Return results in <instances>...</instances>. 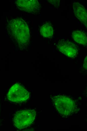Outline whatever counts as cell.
Returning <instances> with one entry per match:
<instances>
[{
  "label": "cell",
  "instance_id": "obj_9",
  "mask_svg": "<svg viewBox=\"0 0 87 131\" xmlns=\"http://www.w3.org/2000/svg\"><path fill=\"white\" fill-rule=\"evenodd\" d=\"M40 32L41 35L46 38L51 37L54 34L53 28L51 25L48 23H46L42 26Z\"/></svg>",
  "mask_w": 87,
  "mask_h": 131
},
{
  "label": "cell",
  "instance_id": "obj_1",
  "mask_svg": "<svg viewBox=\"0 0 87 131\" xmlns=\"http://www.w3.org/2000/svg\"><path fill=\"white\" fill-rule=\"evenodd\" d=\"M8 32L14 44L20 49H25L30 43L28 26L21 18L12 19L8 23Z\"/></svg>",
  "mask_w": 87,
  "mask_h": 131
},
{
  "label": "cell",
  "instance_id": "obj_2",
  "mask_svg": "<svg viewBox=\"0 0 87 131\" xmlns=\"http://www.w3.org/2000/svg\"><path fill=\"white\" fill-rule=\"evenodd\" d=\"M52 100L57 110L63 116L69 115L76 110L75 102L68 97L57 95L54 96Z\"/></svg>",
  "mask_w": 87,
  "mask_h": 131
},
{
  "label": "cell",
  "instance_id": "obj_7",
  "mask_svg": "<svg viewBox=\"0 0 87 131\" xmlns=\"http://www.w3.org/2000/svg\"><path fill=\"white\" fill-rule=\"evenodd\" d=\"M73 8L76 16L87 27V13L85 8L79 3L76 2L73 3Z\"/></svg>",
  "mask_w": 87,
  "mask_h": 131
},
{
  "label": "cell",
  "instance_id": "obj_11",
  "mask_svg": "<svg viewBox=\"0 0 87 131\" xmlns=\"http://www.w3.org/2000/svg\"><path fill=\"white\" fill-rule=\"evenodd\" d=\"M87 56L85 57L84 60V62L83 64L84 68L85 70H87Z\"/></svg>",
  "mask_w": 87,
  "mask_h": 131
},
{
  "label": "cell",
  "instance_id": "obj_4",
  "mask_svg": "<svg viewBox=\"0 0 87 131\" xmlns=\"http://www.w3.org/2000/svg\"><path fill=\"white\" fill-rule=\"evenodd\" d=\"M29 96L28 92L22 86L18 83L14 84L10 88L7 94L10 101L17 103L24 102Z\"/></svg>",
  "mask_w": 87,
  "mask_h": 131
},
{
  "label": "cell",
  "instance_id": "obj_5",
  "mask_svg": "<svg viewBox=\"0 0 87 131\" xmlns=\"http://www.w3.org/2000/svg\"><path fill=\"white\" fill-rule=\"evenodd\" d=\"M56 47L61 52L71 58H75L78 53V49L76 45L68 40L63 39L59 41Z\"/></svg>",
  "mask_w": 87,
  "mask_h": 131
},
{
  "label": "cell",
  "instance_id": "obj_3",
  "mask_svg": "<svg viewBox=\"0 0 87 131\" xmlns=\"http://www.w3.org/2000/svg\"><path fill=\"white\" fill-rule=\"evenodd\" d=\"M36 115L33 110L26 109L17 112L13 118L14 125L19 129H23L30 126L33 122Z\"/></svg>",
  "mask_w": 87,
  "mask_h": 131
},
{
  "label": "cell",
  "instance_id": "obj_6",
  "mask_svg": "<svg viewBox=\"0 0 87 131\" xmlns=\"http://www.w3.org/2000/svg\"><path fill=\"white\" fill-rule=\"evenodd\" d=\"M16 4L20 10L27 12L35 14L38 12L40 5L36 0H18L16 2Z\"/></svg>",
  "mask_w": 87,
  "mask_h": 131
},
{
  "label": "cell",
  "instance_id": "obj_8",
  "mask_svg": "<svg viewBox=\"0 0 87 131\" xmlns=\"http://www.w3.org/2000/svg\"><path fill=\"white\" fill-rule=\"evenodd\" d=\"M72 36L77 43L83 45H86L87 36L84 32L79 31H74L72 33Z\"/></svg>",
  "mask_w": 87,
  "mask_h": 131
},
{
  "label": "cell",
  "instance_id": "obj_10",
  "mask_svg": "<svg viewBox=\"0 0 87 131\" xmlns=\"http://www.w3.org/2000/svg\"><path fill=\"white\" fill-rule=\"evenodd\" d=\"M48 2L56 7H58L60 2V0H49Z\"/></svg>",
  "mask_w": 87,
  "mask_h": 131
}]
</instances>
